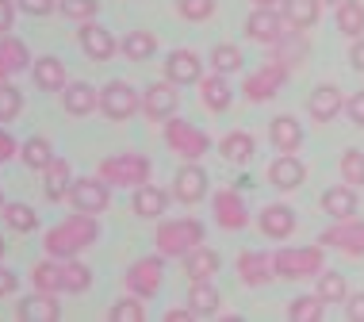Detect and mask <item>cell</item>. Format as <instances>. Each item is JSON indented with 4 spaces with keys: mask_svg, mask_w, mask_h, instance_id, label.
<instances>
[{
    "mask_svg": "<svg viewBox=\"0 0 364 322\" xmlns=\"http://www.w3.org/2000/svg\"><path fill=\"white\" fill-rule=\"evenodd\" d=\"M0 261H4V238H0Z\"/></svg>",
    "mask_w": 364,
    "mask_h": 322,
    "instance_id": "59",
    "label": "cell"
},
{
    "mask_svg": "<svg viewBox=\"0 0 364 322\" xmlns=\"http://www.w3.org/2000/svg\"><path fill=\"white\" fill-rule=\"evenodd\" d=\"M119 50H123V58H131V62H150L157 54V38L150 31H127Z\"/></svg>",
    "mask_w": 364,
    "mask_h": 322,
    "instance_id": "39",
    "label": "cell"
},
{
    "mask_svg": "<svg viewBox=\"0 0 364 322\" xmlns=\"http://www.w3.org/2000/svg\"><path fill=\"white\" fill-rule=\"evenodd\" d=\"M0 208H4V192H0Z\"/></svg>",
    "mask_w": 364,
    "mask_h": 322,
    "instance_id": "60",
    "label": "cell"
},
{
    "mask_svg": "<svg viewBox=\"0 0 364 322\" xmlns=\"http://www.w3.org/2000/svg\"><path fill=\"white\" fill-rule=\"evenodd\" d=\"M184 272H188V280H211L215 272H219V253H215L211 246H196V249H188L184 253Z\"/></svg>",
    "mask_w": 364,
    "mask_h": 322,
    "instance_id": "33",
    "label": "cell"
},
{
    "mask_svg": "<svg viewBox=\"0 0 364 322\" xmlns=\"http://www.w3.org/2000/svg\"><path fill=\"white\" fill-rule=\"evenodd\" d=\"M203 77V62L196 50H173L165 58V81L173 85H200Z\"/></svg>",
    "mask_w": 364,
    "mask_h": 322,
    "instance_id": "18",
    "label": "cell"
},
{
    "mask_svg": "<svg viewBox=\"0 0 364 322\" xmlns=\"http://www.w3.org/2000/svg\"><path fill=\"white\" fill-rule=\"evenodd\" d=\"M318 203L330 219H349V215H357V188L353 184H333V188L322 192Z\"/></svg>",
    "mask_w": 364,
    "mask_h": 322,
    "instance_id": "30",
    "label": "cell"
},
{
    "mask_svg": "<svg viewBox=\"0 0 364 322\" xmlns=\"http://www.w3.org/2000/svg\"><path fill=\"white\" fill-rule=\"evenodd\" d=\"M192 318V307H169V311H165V322H188Z\"/></svg>",
    "mask_w": 364,
    "mask_h": 322,
    "instance_id": "56",
    "label": "cell"
},
{
    "mask_svg": "<svg viewBox=\"0 0 364 322\" xmlns=\"http://www.w3.org/2000/svg\"><path fill=\"white\" fill-rule=\"evenodd\" d=\"M16 23V0H0V35H8Z\"/></svg>",
    "mask_w": 364,
    "mask_h": 322,
    "instance_id": "53",
    "label": "cell"
},
{
    "mask_svg": "<svg viewBox=\"0 0 364 322\" xmlns=\"http://www.w3.org/2000/svg\"><path fill=\"white\" fill-rule=\"evenodd\" d=\"M23 107V92L16 89L12 81H0V123H12Z\"/></svg>",
    "mask_w": 364,
    "mask_h": 322,
    "instance_id": "46",
    "label": "cell"
},
{
    "mask_svg": "<svg viewBox=\"0 0 364 322\" xmlns=\"http://www.w3.org/2000/svg\"><path fill=\"white\" fill-rule=\"evenodd\" d=\"M16 154H19L16 139H12V134H8V131H4V127H0V165H4L8 158H16Z\"/></svg>",
    "mask_w": 364,
    "mask_h": 322,
    "instance_id": "54",
    "label": "cell"
},
{
    "mask_svg": "<svg viewBox=\"0 0 364 322\" xmlns=\"http://www.w3.org/2000/svg\"><path fill=\"white\" fill-rule=\"evenodd\" d=\"M349 65H353L357 73H364V35L353 38V46H349Z\"/></svg>",
    "mask_w": 364,
    "mask_h": 322,
    "instance_id": "55",
    "label": "cell"
},
{
    "mask_svg": "<svg viewBox=\"0 0 364 322\" xmlns=\"http://www.w3.org/2000/svg\"><path fill=\"white\" fill-rule=\"evenodd\" d=\"M96 238H100V222H96V215L73 211L70 219H62L58 227H50L43 234V249H46V257L65 261V257H81Z\"/></svg>",
    "mask_w": 364,
    "mask_h": 322,
    "instance_id": "1",
    "label": "cell"
},
{
    "mask_svg": "<svg viewBox=\"0 0 364 322\" xmlns=\"http://www.w3.org/2000/svg\"><path fill=\"white\" fill-rule=\"evenodd\" d=\"M272 62H280L284 70H295L299 62H307V38H303V31H295V27H288L277 43H272Z\"/></svg>",
    "mask_w": 364,
    "mask_h": 322,
    "instance_id": "23",
    "label": "cell"
},
{
    "mask_svg": "<svg viewBox=\"0 0 364 322\" xmlns=\"http://www.w3.org/2000/svg\"><path fill=\"white\" fill-rule=\"evenodd\" d=\"M58 8H62V16L73 19V23H88V19L100 12L96 0H58Z\"/></svg>",
    "mask_w": 364,
    "mask_h": 322,
    "instance_id": "47",
    "label": "cell"
},
{
    "mask_svg": "<svg viewBox=\"0 0 364 322\" xmlns=\"http://www.w3.org/2000/svg\"><path fill=\"white\" fill-rule=\"evenodd\" d=\"M338 169H341V181H346V184H353V188H364V150H353V146H349V150L341 154V165H338Z\"/></svg>",
    "mask_w": 364,
    "mask_h": 322,
    "instance_id": "45",
    "label": "cell"
},
{
    "mask_svg": "<svg viewBox=\"0 0 364 322\" xmlns=\"http://www.w3.org/2000/svg\"><path fill=\"white\" fill-rule=\"evenodd\" d=\"M346 115H349V119L357 123V127H364V89L353 92L349 100H346Z\"/></svg>",
    "mask_w": 364,
    "mask_h": 322,
    "instance_id": "51",
    "label": "cell"
},
{
    "mask_svg": "<svg viewBox=\"0 0 364 322\" xmlns=\"http://www.w3.org/2000/svg\"><path fill=\"white\" fill-rule=\"evenodd\" d=\"M169 196L173 192H165V188H157V184H139L134 188V215L139 219H161L165 208H169Z\"/></svg>",
    "mask_w": 364,
    "mask_h": 322,
    "instance_id": "27",
    "label": "cell"
},
{
    "mask_svg": "<svg viewBox=\"0 0 364 322\" xmlns=\"http://www.w3.org/2000/svg\"><path fill=\"white\" fill-rule=\"evenodd\" d=\"M322 249H341L349 257H364V219L349 215V219H333L326 230L318 234Z\"/></svg>",
    "mask_w": 364,
    "mask_h": 322,
    "instance_id": "7",
    "label": "cell"
},
{
    "mask_svg": "<svg viewBox=\"0 0 364 322\" xmlns=\"http://www.w3.org/2000/svg\"><path fill=\"white\" fill-rule=\"evenodd\" d=\"M92 288V269L85 265V261L77 257H65L62 261V291H73V296H81V291Z\"/></svg>",
    "mask_w": 364,
    "mask_h": 322,
    "instance_id": "37",
    "label": "cell"
},
{
    "mask_svg": "<svg viewBox=\"0 0 364 322\" xmlns=\"http://www.w3.org/2000/svg\"><path fill=\"white\" fill-rule=\"evenodd\" d=\"M280 0H253V8H277Z\"/></svg>",
    "mask_w": 364,
    "mask_h": 322,
    "instance_id": "57",
    "label": "cell"
},
{
    "mask_svg": "<svg viewBox=\"0 0 364 322\" xmlns=\"http://www.w3.org/2000/svg\"><path fill=\"white\" fill-rule=\"evenodd\" d=\"M77 43H81V50L92 58V62H107V58L119 54V43H115V35L100 27L96 19H88V23L77 27Z\"/></svg>",
    "mask_w": 364,
    "mask_h": 322,
    "instance_id": "13",
    "label": "cell"
},
{
    "mask_svg": "<svg viewBox=\"0 0 364 322\" xmlns=\"http://www.w3.org/2000/svg\"><path fill=\"white\" fill-rule=\"evenodd\" d=\"M284 81H288V70L269 58L261 70H253V73L242 81V96H245V100H253V104H264V100H272V96L284 89Z\"/></svg>",
    "mask_w": 364,
    "mask_h": 322,
    "instance_id": "8",
    "label": "cell"
},
{
    "mask_svg": "<svg viewBox=\"0 0 364 322\" xmlns=\"http://www.w3.org/2000/svg\"><path fill=\"white\" fill-rule=\"evenodd\" d=\"M333 19H338V31L346 38L364 35V4L360 0H341V4L333 8Z\"/></svg>",
    "mask_w": 364,
    "mask_h": 322,
    "instance_id": "35",
    "label": "cell"
},
{
    "mask_svg": "<svg viewBox=\"0 0 364 322\" xmlns=\"http://www.w3.org/2000/svg\"><path fill=\"white\" fill-rule=\"evenodd\" d=\"M176 107H181V92L173 81H157L142 92V115L150 123H165L169 115H176Z\"/></svg>",
    "mask_w": 364,
    "mask_h": 322,
    "instance_id": "12",
    "label": "cell"
},
{
    "mask_svg": "<svg viewBox=\"0 0 364 322\" xmlns=\"http://www.w3.org/2000/svg\"><path fill=\"white\" fill-rule=\"evenodd\" d=\"M188 307H192V315H200V318L219 315V307H223L219 288H215L211 280H192V288H188Z\"/></svg>",
    "mask_w": 364,
    "mask_h": 322,
    "instance_id": "34",
    "label": "cell"
},
{
    "mask_svg": "<svg viewBox=\"0 0 364 322\" xmlns=\"http://www.w3.org/2000/svg\"><path fill=\"white\" fill-rule=\"evenodd\" d=\"M58 315H62V307H58V296H50V291H31L16 307L19 322H58Z\"/></svg>",
    "mask_w": 364,
    "mask_h": 322,
    "instance_id": "21",
    "label": "cell"
},
{
    "mask_svg": "<svg viewBox=\"0 0 364 322\" xmlns=\"http://www.w3.org/2000/svg\"><path fill=\"white\" fill-rule=\"evenodd\" d=\"M284 31H288V23H284V16L277 12V8H253L250 19H245V35H250L253 43L272 46Z\"/></svg>",
    "mask_w": 364,
    "mask_h": 322,
    "instance_id": "15",
    "label": "cell"
},
{
    "mask_svg": "<svg viewBox=\"0 0 364 322\" xmlns=\"http://www.w3.org/2000/svg\"><path fill=\"white\" fill-rule=\"evenodd\" d=\"M303 181H307V165L295 158V154H280V158L269 165V184H272V188L295 192Z\"/></svg>",
    "mask_w": 364,
    "mask_h": 322,
    "instance_id": "20",
    "label": "cell"
},
{
    "mask_svg": "<svg viewBox=\"0 0 364 322\" xmlns=\"http://www.w3.org/2000/svg\"><path fill=\"white\" fill-rule=\"evenodd\" d=\"M0 215H4L8 230H16V234L38 230V211L31 208V203H4V208H0Z\"/></svg>",
    "mask_w": 364,
    "mask_h": 322,
    "instance_id": "40",
    "label": "cell"
},
{
    "mask_svg": "<svg viewBox=\"0 0 364 322\" xmlns=\"http://www.w3.org/2000/svg\"><path fill=\"white\" fill-rule=\"evenodd\" d=\"M238 277L242 284L250 288H264L277 272H272V253H261V249H245L238 257Z\"/></svg>",
    "mask_w": 364,
    "mask_h": 322,
    "instance_id": "22",
    "label": "cell"
},
{
    "mask_svg": "<svg viewBox=\"0 0 364 322\" xmlns=\"http://www.w3.org/2000/svg\"><path fill=\"white\" fill-rule=\"evenodd\" d=\"M242 46H234V43H219L211 50V73H223V77H230V73H238L242 70Z\"/></svg>",
    "mask_w": 364,
    "mask_h": 322,
    "instance_id": "42",
    "label": "cell"
},
{
    "mask_svg": "<svg viewBox=\"0 0 364 322\" xmlns=\"http://www.w3.org/2000/svg\"><path fill=\"white\" fill-rule=\"evenodd\" d=\"M62 107L70 115H92V112H100V92L88 81H70L62 89Z\"/></svg>",
    "mask_w": 364,
    "mask_h": 322,
    "instance_id": "24",
    "label": "cell"
},
{
    "mask_svg": "<svg viewBox=\"0 0 364 322\" xmlns=\"http://www.w3.org/2000/svg\"><path fill=\"white\" fill-rule=\"evenodd\" d=\"M161 280H165V257L161 253L131 261V269L123 272V288L139 299H154L157 291H161Z\"/></svg>",
    "mask_w": 364,
    "mask_h": 322,
    "instance_id": "6",
    "label": "cell"
},
{
    "mask_svg": "<svg viewBox=\"0 0 364 322\" xmlns=\"http://www.w3.org/2000/svg\"><path fill=\"white\" fill-rule=\"evenodd\" d=\"M31 77H35V85L43 92H62L65 85V65H62V58H54V54H46V58H35L31 62Z\"/></svg>",
    "mask_w": 364,
    "mask_h": 322,
    "instance_id": "26",
    "label": "cell"
},
{
    "mask_svg": "<svg viewBox=\"0 0 364 322\" xmlns=\"http://www.w3.org/2000/svg\"><path fill=\"white\" fill-rule=\"evenodd\" d=\"M322 261H326L322 246H284L272 253V272L277 280H307L322 272Z\"/></svg>",
    "mask_w": 364,
    "mask_h": 322,
    "instance_id": "3",
    "label": "cell"
},
{
    "mask_svg": "<svg viewBox=\"0 0 364 322\" xmlns=\"http://www.w3.org/2000/svg\"><path fill=\"white\" fill-rule=\"evenodd\" d=\"M219 154L230 165H250L253 154H257V139H253L250 131H230L219 139Z\"/></svg>",
    "mask_w": 364,
    "mask_h": 322,
    "instance_id": "29",
    "label": "cell"
},
{
    "mask_svg": "<svg viewBox=\"0 0 364 322\" xmlns=\"http://www.w3.org/2000/svg\"><path fill=\"white\" fill-rule=\"evenodd\" d=\"M65 200L73 203V211L100 215V211H107V203H112V184L104 177H81V181L70 184V196Z\"/></svg>",
    "mask_w": 364,
    "mask_h": 322,
    "instance_id": "10",
    "label": "cell"
},
{
    "mask_svg": "<svg viewBox=\"0 0 364 322\" xmlns=\"http://www.w3.org/2000/svg\"><path fill=\"white\" fill-rule=\"evenodd\" d=\"M165 146H169L173 154H181L184 161H200L203 154L211 150V139H208V134H203L196 123L169 115V119H165Z\"/></svg>",
    "mask_w": 364,
    "mask_h": 322,
    "instance_id": "5",
    "label": "cell"
},
{
    "mask_svg": "<svg viewBox=\"0 0 364 322\" xmlns=\"http://www.w3.org/2000/svg\"><path fill=\"white\" fill-rule=\"evenodd\" d=\"M70 184H73V169H70V161L65 158H54L50 165L43 169V192H46V200H65L70 196Z\"/></svg>",
    "mask_w": 364,
    "mask_h": 322,
    "instance_id": "31",
    "label": "cell"
},
{
    "mask_svg": "<svg viewBox=\"0 0 364 322\" xmlns=\"http://www.w3.org/2000/svg\"><path fill=\"white\" fill-rule=\"evenodd\" d=\"M234 100V92H230V85H226V77L223 73H211V77H200V104L208 107V112H226Z\"/></svg>",
    "mask_w": 364,
    "mask_h": 322,
    "instance_id": "32",
    "label": "cell"
},
{
    "mask_svg": "<svg viewBox=\"0 0 364 322\" xmlns=\"http://www.w3.org/2000/svg\"><path fill=\"white\" fill-rule=\"evenodd\" d=\"M307 112H311L314 123H333L346 112V96H341L338 85H318V89L307 96Z\"/></svg>",
    "mask_w": 364,
    "mask_h": 322,
    "instance_id": "16",
    "label": "cell"
},
{
    "mask_svg": "<svg viewBox=\"0 0 364 322\" xmlns=\"http://www.w3.org/2000/svg\"><path fill=\"white\" fill-rule=\"evenodd\" d=\"M211 215H215V222H219L223 230H245L250 227V208H245L242 192H234V188L215 192L211 196Z\"/></svg>",
    "mask_w": 364,
    "mask_h": 322,
    "instance_id": "11",
    "label": "cell"
},
{
    "mask_svg": "<svg viewBox=\"0 0 364 322\" xmlns=\"http://www.w3.org/2000/svg\"><path fill=\"white\" fill-rule=\"evenodd\" d=\"M257 230L264 234V238H272V242L291 238L295 211L288 208V203H269V208H261V215H257Z\"/></svg>",
    "mask_w": 364,
    "mask_h": 322,
    "instance_id": "17",
    "label": "cell"
},
{
    "mask_svg": "<svg viewBox=\"0 0 364 322\" xmlns=\"http://www.w3.org/2000/svg\"><path fill=\"white\" fill-rule=\"evenodd\" d=\"M346 318L349 322H364V291H349L346 296Z\"/></svg>",
    "mask_w": 364,
    "mask_h": 322,
    "instance_id": "50",
    "label": "cell"
},
{
    "mask_svg": "<svg viewBox=\"0 0 364 322\" xmlns=\"http://www.w3.org/2000/svg\"><path fill=\"white\" fill-rule=\"evenodd\" d=\"M100 112L112 123H123V119H131L134 112H142V96L127 81H107L100 89Z\"/></svg>",
    "mask_w": 364,
    "mask_h": 322,
    "instance_id": "9",
    "label": "cell"
},
{
    "mask_svg": "<svg viewBox=\"0 0 364 322\" xmlns=\"http://www.w3.org/2000/svg\"><path fill=\"white\" fill-rule=\"evenodd\" d=\"M154 242H157V253L161 257H184L188 249L203 246V222L184 215V219H161L154 230Z\"/></svg>",
    "mask_w": 364,
    "mask_h": 322,
    "instance_id": "2",
    "label": "cell"
},
{
    "mask_svg": "<svg viewBox=\"0 0 364 322\" xmlns=\"http://www.w3.org/2000/svg\"><path fill=\"white\" fill-rule=\"evenodd\" d=\"M16 288H19V277H16L8 265H0V299H8Z\"/></svg>",
    "mask_w": 364,
    "mask_h": 322,
    "instance_id": "52",
    "label": "cell"
},
{
    "mask_svg": "<svg viewBox=\"0 0 364 322\" xmlns=\"http://www.w3.org/2000/svg\"><path fill=\"white\" fill-rule=\"evenodd\" d=\"M31 62H35V58H31V50H27L23 38L0 35V81H12V77L23 73Z\"/></svg>",
    "mask_w": 364,
    "mask_h": 322,
    "instance_id": "19",
    "label": "cell"
},
{
    "mask_svg": "<svg viewBox=\"0 0 364 322\" xmlns=\"http://www.w3.org/2000/svg\"><path fill=\"white\" fill-rule=\"evenodd\" d=\"M269 139L277 146L280 154H299L303 146V123L295 119V115H277V119L269 123Z\"/></svg>",
    "mask_w": 364,
    "mask_h": 322,
    "instance_id": "25",
    "label": "cell"
},
{
    "mask_svg": "<svg viewBox=\"0 0 364 322\" xmlns=\"http://www.w3.org/2000/svg\"><path fill=\"white\" fill-rule=\"evenodd\" d=\"M16 8L27 16H50L58 8V0H16Z\"/></svg>",
    "mask_w": 364,
    "mask_h": 322,
    "instance_id": "49",
    "label": "cell"
},
{
    "mask_svg": "<svg viewBox=\"0 0 364 322\" xmlns=\"http://www.w3.org/2000/svg\"><path fill=\"white\" fill-rule=\"evenodd\" d=\"M280 16L288 27H295V31H307V27L318 23L322 0H280Z\"/></svg>",
    "mask_w": 364,
    "mask_h": 322,
    "instance_id": "28",
    "label": "cell"
},
{
    "mask_svg": "<svg viewBox=\"0 0 364 322\" xmlns=\"http://www.w3.org/2000/svg\"><path fill=\"white\" fill-rule=\"evenodd\" d=\"M326 315V299L318 296V291H311V296H295L288 304V318L291 322H322Z\"/></svg>",
    "mask_w": 364,
    "mask_h": 322,
    "instance_id": "38",
    "label": "cell"
},
{
    "mask_svg": "<svg viewBox=\"0 0 364 322\" xmlns=\"http://www.w3.org/2000/svg\"><path fill=\"white\" fill-rule=\"evenodd\" d=\"M154 165L146 154H112V158L100 161V177L112 184V188H139V184L150 181Z\"/></svg>",
    "mask_w": 364,
    "mask_h": 322,
    "instance_id": "4",
    "label": "cell"
},
{
    "mask_svg": "<svg viewBox=\"0 0 364 322\" xmlns=\"http://www.w3.org/2000/svg\"><path fill=\"white\" fill-rule=\"evenodd\" d=\"M142 304H146V299H139V296H131V291H127L119 304H112L107 318H112V322H142L146 318V307Z\"/></svg>",
    "mask_w": 364,
    "mask_h": 322,
    "instance_id": "44",
    "label": "cell"
},
{
    "mask_svg": "<svg viewBox=\"0 0 364 322\" xmlns=\"http://www.w3.org/2000/svg\"><path fill=\"white\" fill-rule=\"evenodd\" d=\"M173 200H181V203H200V200H208V173L200 169L196 161L188 165H181L176 169V177H173Z\"/></svg>",
    "mask_w": 364,
    "mask_h": 322,
    "instance_id": "14",
    "label": "cell"
},
{
    "mask_svg": "<svg viewBox=\"0 0 364 322\" xmlns=\"http://www.w3.org/2000/svg\"><path fill=\"white\" fill-rule=\"evenodd\" d=\"M215 0H176V12H181L188 23H203V19L215 16Z\"/></svg>",
    "mask_w": 364,
    "mask_h": 322,
    "instance_id": "48",
    "label": "cell"
},
{
    "mask_svg": "<svg viewBox=\"0 0 364 322\" xmlns=\"http://www.w3.org/2000/svg\"><path fill=\"white\" fill-rule=\"evenodd\" d=\"M314 291H318V296L326 299V307H330V304H346L349 284H346V277H341V272H326V269H322V272H318V284H314Z\"/></svg>",
    "mask_w": 364,
    "mask_h": 322,
    "instance_id": "43",
    "label": "cell"
},
{
    "mask_svg": "<svg viewBox=\"0 0 364 322\" xmlns=\"http://www.w3.org/2000/svg\"><path fill=\"white\" fill-rule=\"evenodd\" d=\"M322 4H333V8H338V4H341V0H322Z\"/></svg>",
    "mask_w": 364,
    "mask_h": 322,
    "instance_id": "58",
    "label": "cell"
},
{
    "mask_svg": "<svg viewBox=\"0 0 364 322\" xmlns=\"http://www.w3.org/2000/svg\"><path fill=\"white\" fill-rule=\"evenodd\" d=\"M19 161H23L27 169L43 173L46 165L54 161V146H50V139H43V134H35V139H27L23 146H19Z\"/></svg>",
    "mask_w": 364,
    "mask_h": 322,
    "instance_id": "36",
    "label": "cell"
},
{
    "mask_svg": "<svg viewBox=\"0 0 364 322\" xmlns=\"http://www.w3.org/2000/svg\"><path fill=\"white\" fill-rule=\"evenodd\" d=\"M31 284H35V291H50V296H58V291H62V261L58 257L38 261V265L31 269Z\"/></svg>",
    "mask_w": 364,
    "mask_h": 322,
    "instance_id": "41",
    "label": "cell"
}]
</instances>
